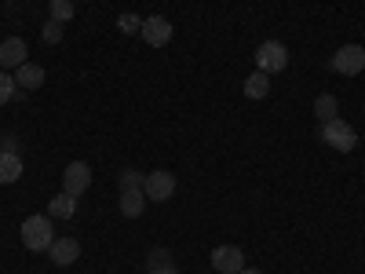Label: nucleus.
Segmentation results:
<instances>
[{
    "label": "nucleus",
    "mask_w": 365,
    "mask_h": 274,
    "mask_svg": "<svg viewBox=\"0 0 365 274\" xmlns=\"http://www.w3.org/2000/svg\"><path fill=\"white\" fill-rule=\"evenodd\" d=\"M55 220L51 216H26L22 220V245L29 249V253H48L51 249V241H55V227H51Z\"/></svg>",
    "instance_id": "1"
},
{
    "label": "nucleus",
    "mask_w": 365,
    "mask_h": 274,
    "mask_svg": "<svg viewBox=\"0 0 365 274\" xmlns=\"http://www.w3.org/2000/svg\"><path fill=\"white\" fill-rule=\"evenodd\" d=\"M329 66L336 70V73H344V77H358L365 70V48L361 44L336 48V51H332V59H329Z\"/></svg>",
    "instance_id": "2"
},
{
    "label": "nucleus",
    "mask_w": 365,
    "mask_h": 274,
    "mask_svg": "<svg viewBox=\"0 0 365 274\" xmlns=\"http://www.w3.org/2000/svg\"><path fill=\"white\" fill-rule=\"evenodd\" d=\"M322 139H325L332 150H340V154H347V150L358 146V132L347 125V121H340V117L325 121V125H322Z\"/></svg>",
    "instance_id": "3"
},
{
    "label": "nucleus",
    "mask_w": 365,
    "mask_h": 274,
    "mask_svg": "<svg viewBox=\"0 0 365 274\" xmlns=\"http://www.w3.org/2000/svg\"><path fill=\"white\" fill-rule=\"evenodd\" d=\"M256 66H259L263 73H282V70L289 66V48H285L282 41H263V44L256 48Z\"/></svg>",
    "instance_id": "4"
},
{
    "label": "nucleus",
    "mask_w": 365,
    "mask_h": 274,
    "mask_svg": "<svg viewBox=\"0 0 365 274\" xmlns=\"http://www.w3.org/2000/svg\"><path fill=\"white\" fill-rule=\"evenodd\" d=\"M139 37H143L150 48H165V44L172 41V22H168L165 15H150V19H143V26H139Z\"/></svg>",
    "instance_id": "5"
},
{
    "label": "nucleus",
    "mask_w": 365,
    "mask_h": 274,
    "mask_svg": "<svg viewBox=\"0 0 365 274\" xmlns=\"http://www.w3.org/2000/svg\"><path fill=\"white\" fill-rule=\"evenodd\" d=\"M143 194H146V201H168V198L175 194V176L165 172V168L150 172L146 183H143Z\"/></svg>",
    "instance_id": "6"
},
{
    "label": "nucleus",
    "mask_w": 365,
    "mask_h": 274,
    "mask_svg": "<svg viewBox=\"0 0 365 274\" xmlns=\"http://www.w3.org/2000/svg\"><path fill=\"white\" fill-rule=\"evenodd\" d=\"M212 267H216V274H241L245 270V253L237 245H216L212 249Z\"/></svg>",
    "instance_id": "7"
},
{
    "label": "nucleus",
    "mask_w": 365,
    "mask_h": 274,
    "mask_svg": "<svg viewBox=\"0 0 365 274\" xmlns=\"http://www.w3.org/2000/svg\"><path fill=\"white\" fill-rule=\"evenodd\" d=\"M88 187H91V168H88L84 161H70V165L63 168V191L73 194V198H81Z\"/></svg>",
    "instance_id": "8"
},
{
    "label": "nucleus",
    "mask_w": 365,
    "mask_h": 274,
    "mask_svg": "<svg viewBox=\"0 0 365 274\" xmlns=\"http://www.w3.org/2000/svg\"><path fill=\"white\" fill-rule=\"evenodd\" d=\"M22 63H29L26 59V41L22 37H8L4 44H0V70H19Z\"/></svg>",
    "instance_id": "9"
},
{
    "label": "nucleus",
    "mask_w": 365,
    "mask_h": 274,
    "mask_svg": "<svg viewBox=\"0 0 365 274\" xmlns=\"http://www.w3.org/2000/svg\"><path fill=\"white\" fill-rule=\"evenodd\" d=\"M48 253H51V263L55 267H70V263L81 260V245H77L73 238H55Z\"/></svg>",
    "instance_id": "10"
},
{
    "label": "nucleus",
    "mask_w": 365,
    "mask_h": 274,
    "mask_svg": "<svg viewBox=\"0 0 365 274\" xmlns=\"http://www.w3.org/2000/svg\"><path fill=\"white\" fill-rule=\"evenodd\" d=\"M15 84H19L22 91H37V88L44 84V70H41L37 63H22V66L15 70Z\"/></svg>",
    "instance_id": "11"
},
{
    "label": "nucleus",
    "mask_w": 365,
    "mask_h": 274,
    "mask_svg": "<svg viewBox=\"0 0 365 274\" xmlns=\"http://www.w3.org/2000/svg\"><path fill=\"white\" fill-rule=\"evenodd\" d=\"M241 91H245V99H267L270 96V73L256 70L245 77V84H241Z\"/></svg>",
    "instance_id": "12"
},
{
    "label": "nucleus",
    "mask_w": 365,
    "mask_h": 274,
    "mask_svg": "<svg viewBox=\"0 0 365 274\" xmlns=\"http://www.w3.org/2000/svg\"><path fill=\"white\" fill-rule=\"evenodd\" d=\"M73 212H77V198H73V194H66V191L58 194V198H51V201H48V216H51V220H70Z\"/></svg>",
    "instance_id": "13"
},
{
    "label": "nucleus",
    "mask_w": 365,
    "mask_h": 274,
    "mask_svg": "<svg viewBox=\"0 0 365 274\" xmlns=\"http://www.w3.org/2000/svg\"><path fill=\"white\" fill-rule=\"evenodd\" d=\"M146 208V194L143 191H120V212H125L128 220H139Z\"/></svg>",
    "instance_id": "14"
},
{
    "label": "nucleus",
    "mask_w": 365,
    "mask_h": 274,
    "mask_svg": "<svg viewBox=\"0 0 365 274\" xmlns=\"http://www.w3.org/2000/svg\"><path fill=\"white\" fill-rule=\"evenodd\" d=\"M314 117L322 121H332V117H340V103H336V96H329V91H322V96L314 99Z\"/></svg>",
    "instance_id": "15"
},
{
    "label": "nucleus",
    "mask_w": 365,
    "mask_h": 274,
    "mask_svg": "<svg viewBox=\"0 0 365 274\" xmlns=\"http://www.w3.org/2000/svg\"><path fill=\"white\" fill-rule=\"evenodd\" d=\"M19 179H22V158L0 154V183H19Z\"/></svg>",
    "instance_id": "16"
},
{
    "label": "nucleus",
    "mask_w": 365,
    "mask_h": 274,
    "mask_svg": "<svg viewBox=\"0 0 365 274\" xmlns=\"http://www.w3.org/2000/svg\"><path fill=\"white\" fill-rule=\"evenodd\" d=\"M19 96V84H15V73H8V70H0V106L4 103H11Z\"/></svg>",
    "instance_id": "17"
},
{
    "label": "nucleus",
    "mask_w": 365,
    "mask_h": 274,
    "mask_svg": "<svg viewBox=\"0 0 365 274\" xmlns=\"http://www.w3.org/2000/svg\"><path fill=\"white\" fill-rule=\"evenodd\" d=\"M48 11H51V19L55 22H70L73 19V0H51V4H48Z\"/></svg>",
    "instance_id": "18"
},
{
    "label": "nucleus",
    "mask_w": 365,
    "mask_h": 274,
    "mask_svg": "<svg viewBox=\"0 0 365 274\" xmlns=\"http://www.w3.org/2000/svg\"><path fill=\"white\" fill-rule=\"evenodd\" d=\"M143 183H146V176L135 172V168H125V172H120V191H143Z\"/></svg>",
    "instance_id": "19"
},
{
    "label": "nucleus",
    "mask_w": 365,
    "mask_h": 274,
    "mask_svg": "<svg viewBox=\"0 0 365 274\" xmlns=\"http://www.w3.org/2000/svg\"><path fill=\"white\" fill-rule=\"evenodd\" d=\"M63 29H66L63 22H55V19H48V22H44V29H41V37H44L48 44H58V41H63Z\"/></svg>",
    "instance_id": "20"
},
{
    "label": "nucleus",
    "mask_w": 365,
    "mask_h": 274,
    "mask_svg": "<svg viewBox=\"0 0 365 274\" xmlns=\"http://www.w3.org/2000/svg\"><path fill=\"white\" fill-rule=\"evenodd\" d=\"M139 26H143V19L132 15V11H125V15L117 19V29H120V34H139Z\"/></svg>",
    "instance_id": "21"
},
{
    "label": "nucleus",
    "mask_w": 365,
    "mask_h": 274,
    "mask_svg": "<svg viewBox=\"0 0 365 274\" xmlns=\"http://www.w3.org/2000/svg\"><path fill=\"white\" fill-rule=\"evenodd\" d=\"M165 263H172V253H168V249H150V256H146V270L165 267Z\"/></svg>",
    "instance_id": "22"
},
{
    "label": "nucleus",
    "mask_w": 365,
    "mask_h": 274,
    "mask_svg": "<svg viewBox=\"0 0 365 274\" xmlns=\"http://www.w3.org/2000/svg\"><path fill=\"white\" fill-rule=\"evenodd\" d=\"M19 150H22V143H19V136H0V154H19Z\"/></svg>",
    "instance_id": "23"
},
{
    "label": "nucleus",
    "mask_w": 365,
    "mask_h": 274,
    "mask_svg": "<svg viewBox=\"0 0 365 274\" xmlns=\"http://www.w3.org/2000/svg\"><path fill=\"white\" fill-rule=\"evenodd\" d=\"M150 274H179V267H175V263H165V267H154Z\"/></svg>",
    "instance_id": "24"
},
{
    "label": "nucleus",
    "mask_w": 365,
    "mask_h": 274,
    "mask_svg": "<svg viewBox=\"0 0 365 274\" xmlns=\"http://www.w3.org/2000/svg\"><path fill=\"white\" fill-rule=\"evenodd\" d=\"M241 274H263V270H252V267H245V270H241Z\"/></svg>",
    "instance_id": "25"
},
{
    "label": "nucleus",
    "mask_w": 365,
    "mask_h": 274,
    "mask_svg": "<svg viewBox=\"0 0 365 274\" xmlns=\"http://www.w3.org/2000/svg\"><path fill=\"white\" fill-rule=\"evenodd\" d=\"M73 4H77V0H73Z\"/></svg>",
    "instance_id": "26"
}]
</instances>
